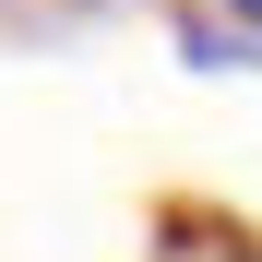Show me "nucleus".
I'll return each instance as SVG.
<instances>
[{
  "label": "nucleus",
  "mask_w": 262,
  "mask_h": 262,
  "mask_svg": "<svg viewBox=\"0 0 262 262\" xmlns=\"http://www.w3.org/2000/svg\"><path fill=\"white\" fill-rule=\"evenodd\" d=\"M227 12H238V24H250V36H262V0H227Z\"/></svg>",
  "instance_id": "nucleus-1"
}]
</instances>
